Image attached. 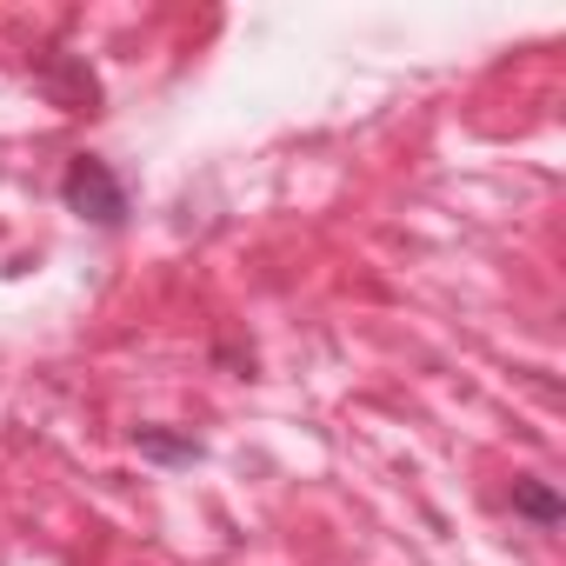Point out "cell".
Wrapping results in <instances>:
<instances>
[{
	"label": "cell",
	"instance_id": "6da1fadb",
	"mask_svg": "<svg viewBox=\"0 0 566 566\" xmlns=\"http://www.w3.org/2000/svg\"><path fill=\"white\" fill-rule=\"evenodd\" d=\"M61 200H67L81 220H94V227H120V220H127V187H120V180H114V167H107V160H94V154H81V160L67 167Z\"/></svg>",
	"mask_w": 566,
	"mask_h": 566
},
{
	"label": "cell",
	"instance_id": "7a4b0ae2",
	"mask_svg": "<svg viewBox=\"0 0 566 566\" xmlns=\"http://www.w3.org/2000/svg\"><path fill=\"white\" fill-rule=\"evenodd\" d=\"M513 513H520V520H533L539 533H553V526L566 520V500H559L546 480H513Z\"/></svg>",
	"mask_w": 566,
	"mask_h": 566
},
{
	"label": "cell",
	"instance_id": "3957f363",
	"mask_svg": "<svg viewBox=\"0 0 566 566\" xmlns=\"http://www.w3.org/2000/svg\"><path fill=\"white\" fill-rule=\"evenodd\" d=\"M140 453L147 460H200L193 440H167V433H140Z\"/></svg>",
	"mask_w": 566,
	"mask_h": 566
}]
</instances>
